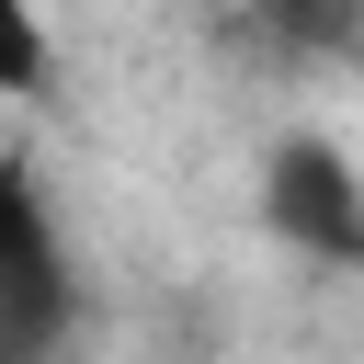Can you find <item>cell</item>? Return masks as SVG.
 Here are the masks:
<instances>
[{"label":"cell","mask_w":364,"mask_h":364,"mask_svg":"<svg viewBox=\"0 0 364 364\" xmlns=\"http://www.w3.org/2000/svg\"><path fill=\"white\" fill-rule=\"evenodd\" d=\"M262 34L296 57H341V46H364V0H262Z\"/></svg>","instance_id":"3957f363"},{"label":"cell","mask_w":364,"mask_h":364,"mask_svg":"<svg viewBox=\"0 0 364 364\" xmlns=\"http://www.w3.org/2000/svg\"><path fill=\"white\" fill-rule=\"evenodd\" d=\"M0 91L11 102L46 91V23H34V0H0Z\"/></svg>","instance_id":"277c9868"},{"label":"cell","mask_w":364,"mask_h":364,"mask_svg":"<svg viewBox=\"0 0 364 364\" xmlns=\"http://www.w3.org/2000/svg\"><path fill=\"white\" fill-rule=\"evenodd\" d=\"M11 296H68V262H57V228H46V193L0 159V307Z\"/></svg>","instance_id":"7a4b0ae2"},{"label":"cell","mask_w":364,"mask_h":364,"mask_svg":"<svg viewBox=\"0 0 364 364\" xmlns=\"http://www.w3.org/2000/svg\"><path fill=\"white\" fill-rule=\"evenodd\" d=\"M262 216H273V239H296L307 262H364V182H353V159L318 148V136H284V148L262 159Z\"/></svg>","instance_id":"6da1fadb"}]
</instances>
